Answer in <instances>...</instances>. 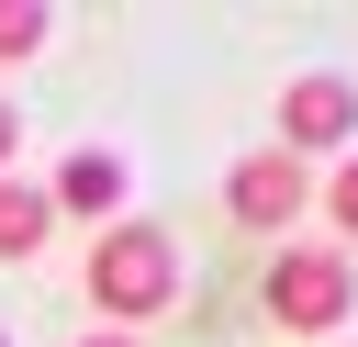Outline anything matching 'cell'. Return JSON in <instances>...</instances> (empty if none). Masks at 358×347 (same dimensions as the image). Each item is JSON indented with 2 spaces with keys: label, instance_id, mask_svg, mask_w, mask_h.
Listing matches in <instances>:
<instances>
[{
  "label": "cell",
  "instance_id": "1",
  "mask_svg": "<svg viewBox=\"0 0 358 347\" xmlns=\"http://www.w3.org/2000/svg\"><path fill=\"white\" fill-rule=\"evenodd\" d=\"M78 291H90V313H101V336L157 325V313L179 302V246H168V224H145V213L101 224L90 257H78Z\"/></svg>",
  "mask_w": 358,
  "mask_h": 347
},
{
  "label": "cell",
  "instance_id": "2",
  "mask_svg": "<svg viewBox=\"0 0 358 347\" xmlns=\"http://www.w3.org/2000/svg\"><path fill=\"white\" fill-rule=\"evenodd\" d=\"M257 302H268V325H280V336H324V347H336V325L358 313V280H347V257H336V246H280V257H268V280H257Z\"/></svg>",
  "mask_w": 358,
  "mask_h": 347
},
{
  "label": "cell",
  "instance_id": "3",
  "mask_svg": "<svg viewBox=\"0 0 358 347\" xmlns=\"http://www.w3.org/2000/svg\"><path fill=\"white\" fill-rule=\"evenodd\" d=\"M347 134H358V78H336V67H302V78H280V157H347Z\"/></svg>",
  "mask_w": 358,
  "mask_h": 347
},
{
  "label": "cell",
  "instance_id": "4",
  "mask_svg": "<svg viewBox=\"0 0 358 347\" xmlns=\"http://www.w3.org/2000/svg\"><path fill=\"white\" fill-rule=\"evenodd\" d=\"M224 213H235L246 235H280V246H291V224L313 213V168L280 157V146H246V157L224 168Z\"/></svg>",
  "mask_w": 358,
  "mask_h": 347
},
{
  "label": "cell",
  "instance_id": "5",
  "mask_svg": "<svg viewBox=\"0 0 358 347\" xmlns=\"http://www.w3.org/2000/svg\"><path fill=\"white\" fill-rule=\"evenodd\" d=\"M45 201H56V224H67V213H78V224H123V201H134V168H123L112 146H78V157H56Z\"/></svg>",
  "mask_w": 358,
  "mask_h": 347
},
{
  "label": "cell",
  "instance_id": "6",
  "mask_svg": "<svg viewBox=\"0 0 358 347\" xmlns=\"http://www.w3.org/2000/svg\"><path fill=\"white\" fill-rule=\"evenodd\" d=\"M56 246V201H45V179H0V269H34Z\"/></svg>",
  "mask_w": 358,
  "mask_h": 347
},
{
  "label": "cell",
  "instance_id": "7",
  "mask_svg": "<svg viewBox=\"0 0 358 347\" xmlns=\"http://www.w3.org/2000/svg\"><path fill=\"white\" fill-rule=\"evenodd\" d=\"M313 213H324V224H336V235L358 246V146H347V157H336V168L313 179Z\"/></svg>",
  "mask_w": 358,
  "mask_h": 347
},
{
  "label": "cell",
  "instance_id": "8",
  "mask_svg": "<svg viewBox=\"0 0 358 347\" xmlns=\"http://www.w3.org/2000/svg\"><path fill=\"white\" fill-rule=\"evenodd\" d=\"M45 0H0V67H22V56H45Z\"/></svg>",
  "mask_w": 358,
  "mask_h": 347
},
{
  "label": "cell",
  "instance_id": "9",
  "mask_svg": "<svg viewBox=\"0 0 358 347\" xmlns=\"http://www.w3.org/2000/svg\"><path fill=\"white\" fill-rule=\"evenodd\" d=\"M11 157H22V112L0 101V179H11Z\"/></svg>",
  "mask_w": 358,
  "mask_h": 347
},
{
  "label": "cell",
  "instance_id": "10",
  "mask_svg": "<svg viewBox=\"0 0 358 347\" xmlns=\"http://www.w3.org/2000/svg\"><path fill=\"white\" fill-rule=\"evenodd\" d=\"M78 347H134V336H78Z\"/></svg>",
  "mask_w": 358,
  "mask_h": 347
},
{
  "label": "cell",
  "instance_id": "11",
  "mask_svg": "<svg viewBox=\"0 0 358 347\" xmlns=\"http://www.w3.org/2000/svg\"><path fill=\"white\" fill-rule=\"evenodd\" d=\"M336 347H358V336H336Z\"/></svg>",
  "mask_w": 358,
  "mask_h": 347
},
{
  "label": "cell",
  "instance_id": "12",
  "mask_svg": "<svg viewBox=\"0 0 358 347\" xmlns=\"http://www.w3.org/2000/svg\"><path fill=\"white\" fill-rule=\"evenodd\" d=\"M0 347H11V336H0Z\"/></svg>",
  "mask_w": 358,
  "mask_h": 347
}]
</instances>
